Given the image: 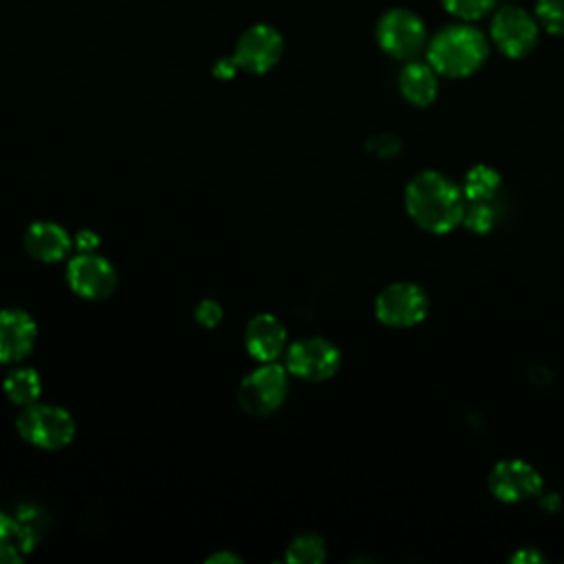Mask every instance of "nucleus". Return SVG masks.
I'll return each mask as SVG.
<instances>
[{
	"mask_svg": "<svg viewBox=\"0 0 564 564\" xmlns=\"http://www.w3.org/2000/svg\"><path fill=\"white\" fill-rule=\"evenodd\" d=\"M403 203L412 223L436 236L456 229L467 205L460 185L438 170L416 172L405 185Z\"/></svg>",
	"mask_w": 564,
	"mask_h": 564,
	"instance_id": "1",
	"label": "nucleus"
},
{
	"mask_svg": "<svg viewBox=\"0 0 564 564\" xmlns=\"http://www.w3.org/2000/svg\"><path fill=\"white\" fill-rule=\"evenodd\" d=\"M487 55V37L469 24L445 26L427 44V62L432 68L452 79L474 75L485 64Z\"/></svg>",
	"mask_w": 564,
	"mask_h": 564,
	"instance_id": "2",
	"label": "nucleus"
},
{
	"mask_svg": "<svg viewBox=\"0 0 564 564\" xmlns=\"http://www.w3.org/2000/svg\"><path fill=\"white\" fill-rule=\"evenodd\" d=\"M15 427L22 441L48 452L66 447L75 436L73 416L64 408L51 403H31L22 408Z\"/></svg>",
	"mask_w": 564,
	"mask_h": 564,
	"instance_id": "3",
	"label": "nucleus"
},
{
	"mask_svg": "<svg viewBox=\"0 0 564 564\" xmlns=\"http://www.w3.org/2000/svg\"><path fill=\"white\" fill-rule=\"evenodd\" d=\"M427 311L430 297L416 282H392L375 297V317L390 328H412L427 317Z\"/></svg>",
	"mask_w": 564,
	"mask_h": 564,
	"instance_id": "4",
	"label": "nucleus"
},
{
	"mask_svg": "<svg viewBox=\"0 0 564 564\" xmlns=\"http://www.w3.org/2000/svg\"><path fill=\"white\" fill-rule=\"evenodd\" d=\"M289 392V370L275 361L249 372L238 388V403L251 416L273 414L286 399Z\"/></svg>",
	"mask_w": 564,
	"mask_h": 564,
	"instance_id": "5",
	"label": "nucleus"
},
{
	"mask_svg": "<svg viewBox=\"0 0 564 564\" xmlns=\"http://www.w3.org/2000/svg\"><path fill=\"white\" fill-rule=\"evenodd\" d=\"M286 370L304 381H326L337 375L341 366V352L339 348L328 341L326 337H304L293 341L284 350Z\"/></svg>",
	"mask_w": 564,
	"mask_h": 564,
	"instance_id": "6",
	"label": "nucleus"
},
{
	"mask_svg": "<svg viewBox=\"0 0 564 564\" xmlns=\"http://www.w3.org/2000/svg\"><path fill=\"white\" fill-rule=\"evenodd\" d=\"M487 487L496 500L518 505L535 500L544 489V480L531 463L522 458H502L491 467L487 476Z\"/></svg>",
	"mask_w": 564,
	"mask_h": 564,
	"instance_id": "7",
	"label": "nucleus"
},
{
	"mask_svg": "<svg viewBox=\"0 0 564 564\" xmlns=\"http://www.w3.org/2000/svg\"><path fill=\"white\" fill-rule=\"evenodd\" d=\"M377 42L394 59H414L425 46V24L408 9H390L377 22Z\"/></svg>",
	"mask_w": 564,
	"mask_h": 564,
	"instance_id": "8",
	"label": "nucleus"
},
{
	"mask_svg": "<svg viewBox=\"0 0 564 564\" xmlns=\"http://www.w3.org/2000/svg\"><path fill=\"white\" fill-rule=\"evenodd\" d=\"M491 37L502 55L520 59L538 44V22L520 7H502L491 20Z\"/></svg>",
	"mask_w": 564,
	"mask_h": 564,
	"instance_id": "9",
	"label": "nucleus"
},
{
	"mask_svg": "<svg viewBox=\"0 0 564 564\" xmlns=\"http://www.w3.org/2000/svg\"><path fill=\"white\" fill-rule=\"evenodd\" d=\"M66 280L75 295L84 300H104L117 289L115 267L95 251H82L66 267Z\"/></svg>",
	"mask_w": 564,
	"mask_h": 564,
	"instance_id": "10",
	"label": "nucleus"
},
{
	"mask_svg": "<svg viewBox=\"0 0 564 564\" xmlns=\"http://www.w3.org/2000/svg\"><path fill=\"white\" fill-rule=\"evenodd\" d=\"M280 55H282V35L269 24H253L240 35L234 59L238 68L253 75H262L278 64Z\"/></svg>",
	"mask_w": 564,
	"mask_h": 564,
	"instance_id": "11",
	"label": "nucleus"
},
{
	"mask_svg": "<svg viewBox=\"0 0 564 564\" xmlns=\"http://www.w3.org/2000/svg\"><path fill=\"white\" fill-rule=\"evenodd\" d=\"M37 339V326L33 317L22 308L0 311V364H13L24 359Z\"/></svg>",
	"mask_w": 564,
	"mask_h": 564,
	"instance_id": "12",
	"label": "nucleus"
},
{
	"mask_svg": "<svg viewBox=\"0 0 564 564\" xmlns=\"http://www.w3.org/2000/svg\"><path fill=\"white\" fill-rule=\"evenodd\" d=\"M245 348L253 359L262 364L275 361L286 350L284 324L271 313H260L251 317L245 328Z\"/></svg>",
	"mask_w": 564,
	"mask_h": 564,
	"instance_id": "13",
	"label": "nucleus"
},
{
	"mask_svg": "<svg viewBox=\"0 0 564 564\" xmlns=\"http://www.w3.org/2000/svg\"><path fill=\"white\" fill-rule=\"evenodd\" d=\"M70 247H73V240L68 231L53 220L31 223L24 231V249L33 260H40L46 264L59 262L66 258Z\"/></svg>",
	"mask_w": 564,
	"mask_h": 564,
	"instance_id": "14",
	"label": "nucleus"
},
{
	"mask_svg": "<svg viewBox=\"0 0 564 564\" xmlns=\"http://www.w3.org/2000/svg\"><path fill=\"white\" fill-rule=\"evenodd\" d=\"M399 90L416 108L430 106L438 95V73L430 62L410 59L399 73Z\"/></svg>",
	"mask_w": 564,
	"mask_h": 564,
	"instance_id": "15",
	"label": "nucleus"
},
{
	"mask_svg": "<svg viewBox=\"0 0 564 564\" xmlns=\"http://www.w3.org/2000/svg\"><path fill=\"white\" fill-rule=\"evenodd\" d=\"M500 185L502 176L496 167L487 163H476L465 172L460 189L467 203H491L494 196L500 192Z\"/></svg>",
	"mask_w": 564,
	"mask_h": 564,
	"instance_id": "16",
	"label": "nucleus"
},
{
	"mask_svg": "<svg viewBox=\"0 0 564 564\" xmlns=\"http://www.w3.org/2000/svg\"><path fill=\"white\" fill-rule=\"evenodd\" d=\"M2 390L11 403L26 408L37 401L42 392V381L33 368H15L4 377Z\"/></svg>",
	"mask_w": 564,
	"mask_h": 564,
	"instance_id": "17",
	"label": "nucleus"
},
{
	"mask_svg": "<svg viewBox=\"0 0 564 564\" xmlns=\"http://www.w3.org/2000/svg\"><path fill=\"white\" fill-rule=\"evenodd\" d=\"M291 564H319L326 560V542L317 533L295 535L284 553Z\"/></svg>",
	"mask_w": 564,
	"mask_h": 564,
	"instance_id": "18",
	"label": "nucleus"
},
{
	"mask_svg": "<svg viewBox=\"0 0 564 564\" xmlns=\"http://www.w3.org/2000/svg\"><path fill=\"white\" fill-rule=\"evenodd\" d=\"M460 225L478 236L489 234L496 225V214H494L491 203H467Z\"/></svg>",
	"mask_w": 564,
	"mask_h": 564,
	"instance_id": "19",
	"label": "nucleus"
},
{
	"mask_svg": "<svg viewBox=\"0 0 564 564\" xmlns=\"http://www.w3.org/2000/svg\"><path fill=\"white\" fill-rule=\"evenodd\" d=\"M538 22L553 35H564V0H538Z\"/></svg>",
	"mask_w": 564,
	"mask_h": 564,
	"instance_id": "20",
	"label": "nucleus"
},
{
	"mask_svg": "<svg viewBox=\"0 0 564 564\" xmlns=\"http://www.w3.org/2000/svg\"><path fill=\"white\" fill-rule=\"evenodd\" d=\"M498 0H443V7L460 20H478L487 15Z\"/></svg>",
	"mask_w": 564,
	"mask_h": 564,
	"instance_id": "21",
	"label": "nucleus"
},
{
	"mask_svg": "<svg viewBox=\"0 0 564 564\" xmlns=\"http://www.w3.org/2000/svg\"><path fill=\"white\" fill-rule=\"evenodd\" d=\"M401 150H403V143L392 132H377L366 141V152L372 154L375 159H383V161L394 159Z\"/></svg>",
	"mask_w": 564,
	"mask_h": 564,
	"instance_id": "22",
	"label": "nucleus"
},
{
	"mask_svg": "<svg viewBox=\"0 0 564 564\" xmlns=\"http://www.w3.org/2000/svg\"><path fill=\"white\" fill-rule=\"evenodd\" d=\"M194 319H196L200 326H205V328H214V326H218L220 319H223V306H220L216 300H212V297L200 300V302L196 304V308H194Z\"/></svg>",
	"mask_w": 564,
	"mask_h": 564,
	"instance_id": "23",
	"label": "nucleus"
},
{
	"mask_svg": "<svg viewBox=\"0 0 564 564\" xmlns=\"http://www.w3.org/2000/svg\"><path fill=\"white\" fill-rule=\"evenodd\" d=\"M544 560L546 555L540 553L535 546H520L516 553L509 555V562H516V564H540Z\"/></svg>",
	"mask_w": 564,
	"mask_h": 564,
	"instance_id": "24",
	"label": "nucleus"
},
{
	"mask_svg": "<svg viewBox=\"0 0 564 564\" xmlns=\"http://www.w3.org/2000/svg\"><path fill=\"white\" fill-rule=\"evenodd\" d=\"M75 245L79 251H95L97 245H99V236L93 234L90 229H82L77 236H75Z\"/></svg>",
	"mask_w": 564,
	"mask_h": 564,
	"instance_id": "25",
	"label": "nucleus"
},
{
	"mask_svg": "<svg viewBox=\"0 0 564 564\" xmlns=\"http://www.w3.org/2000/svg\"><path fill=\"white\" fill-rule=\"evenodd\" d=\"M22 560V553L20 549L9 542V540H2L0 538V564H9V562H20Z\"/></svg>",
	"mask_w": 564,
	"mask_h": 564,
	"instance_id": "26",
	"label": "nucleus"
},
{
	"mask_svg": "<svg viewBox=\"0 0 564 564\" xmlns=\"http://www.w3.org/2000/svg\"><path fill=\"white\" fill-rule=\"evenodd\" d=\"M535 500H538V502H540V507H542V509H546L549 513H555V511L560 509V502H562V500H560V496H557L555 491H544V489L540 491V496H538Z\"/></svg>",
	"mask_w": 564,
	"mask_h": 564,
	"instance_id": "27",
	"label": "nucleus"
},
{
	"mask_svg": "<svg viewBox=\"0 0 564 564\" xmlns=\"http://www.w3.org/2000/svg\"><path fill=\"white\" fill-rule=\"evenodd\" d=\"M236 68H238V64H236L234 57H231V59H220V62L216 64V68H214V75L220 77V79H229V77H234Z\"/></svg>",
	"mask_w": 564,
	"mask_h": 564,
	"instance_id": "28",
	"label": "nucleus"
},
{
	"mask_svg": "<svg viewBox=\"0 0 564 564\" xmlns=\"http://www.w3.org/2000/svg\"><path fill=\"white\" fill-rule=\"evenodd\" d=\"M207 562H209V564H214V562H229V564H238V562H240V557H238L236 553H227V551H220V553H214V555H209V557H207Z\"/></svg>",
	"mask_w": 564,
	"mask_h": 564,
	"instance_id": "29",
	"label": "nucleus"
}]
</instances>
